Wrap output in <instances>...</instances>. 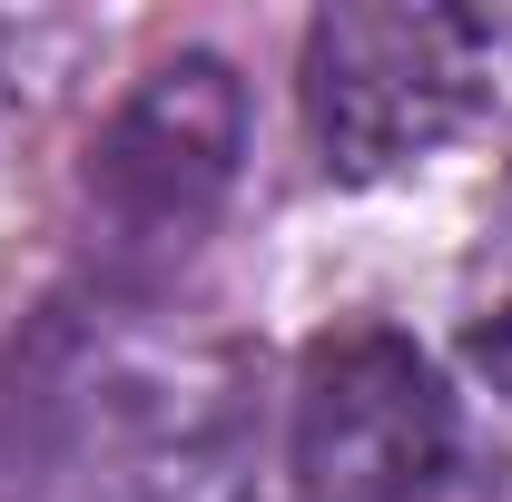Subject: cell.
I'll return each mask as SVG.
<instances>
[{"instance_id": "cell-1", "label": "cell", "mask_w": 512, "mask_h": 502, "mask_svg": "<svg viewBox=\"0 0 512 502\" xmlns=\"http://www.w3.org/2000/svg\"><path fill=\"white\" fill-rule=\"evenodd\" d=\"M493 40L444 0H345L306 30V128L335 178H384L473 119Z\"/></svg>"}, {"instance_id": "cell-2", "label": "cell", "mask_w": 512, "mask_h": 502, "mask_svg": "<svg viewBox=\"0 0 512 502\" xmlns=\"http://www.w3.org/2000/svg\"><path fill=\"white\" fill-rule=\"evenodd\" d=\"M296 502H444L453 483V394L434 365L384 335L345 325L296 375Z\"/></svg>"}, {"instance_id": "cell-3", "label": "cell", "mask_w": 512, "mask_h": 502, "mask_svg": "<svg viewBox=\"0 0 512 502\" xmlns=\"http://www.w3.org/2000/svg\"><path fill=\"white\" fill-rule=\"evenodd\" d=\"M237 128H247V99L227 60H168L138 99H128L109 138H99V168H89V197L109 217L119 247H188L197 227L217 217V197L237 178Z\"/></svg>"}, {"instance_id": "cell-4", "label": "cell", "mask_w": 512, "mask_h": 502, "mask_svg": "<svg viewBox=\"0 0 512 502\" xmlns=\"http://www.w3.org/2000/svg\"><path fill=\"white\" fill-rule=\"evenodd\" d=\"M473 375H483V394H493V404L512 414V315H503V325H483V335H473Z\"/></svg>"}]
</instances>
